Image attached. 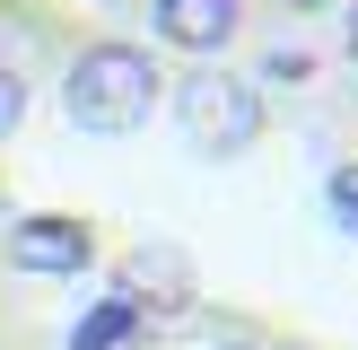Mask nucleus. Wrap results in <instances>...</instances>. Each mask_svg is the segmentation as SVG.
<instances>
[{"mask_svg":"<svg viewBox=\"0 0 358 350\" xmlns=\"http://www.w3.org/2000/svg\"><path fill=\"white\" fill-rule=\"evenodd\" d=\"M175 132L192 158H245L262 140V97L236 70H184L175 79Z\"/></svg>","mask_w":358,"mask_h":350,"instance_id":"f03ea898","label":"nucleus"},{"mask_svg":"<svg viewBox=\"0 0 358 350\" xmlns=\"http://www.w3.org/2000/svg\"><path fill=\"white\" fill-rule=\"evenodd\" d=\"M17 122H27V79H17V70L0 62V140H9Z\"/></svg>","mask_w":358,"mask_h":350,"instance_id":"1a4fd4ad","label":"nucleus"},{"mask_svg":"<svg viewBox=\"0 0 358 350\" xmlns=\"http://www.w3.org/2000/svg\"><path fill=\"white\" fill-rule=\"evenodd\" d=\"M9 262L35 272V280H79L96 262V237H87V219H17L9 227Z\"/></svg>","mask_w":358,"mask_h":350,"instance_id":"7ed1b4c3","label":"nucleus"},{"mask_svg":"<svg viewBox=\"0 0 358 350\" xmlns=\"http://www.w3.org/2000/svg\"><path fill=\"white\" fill-rule=\"evenodd\" d=\"M350 62H358V0H350Z\"/></svg>","mask_w":358,"mask_h":350,"instance_id":"9d476101","label":"nucleus"},{"mask_svg":"<svg viewBox=\"0 0 358 350\" xmlns=\"http://www.w3.org/2000/svg\"><path fill=\"white\" fill-rule=\"evenodd\" d=\"M262 79H271V88H306V79H315V62H306L297 44H271V52H262Z\"/></svg>","mask_w":358,"mask_h":350,"instance_id":"6e6552de","label":"nucleus"},{"mask_svg":"<svg viewBox=\"0 0 358 350\" xmlns=\"http://www.w3.org/2000/svg\"><path fill=\"white\" fill-rule=\"evenodd\" d=\"M289 9H332V0H289Z\"/></svg>","mask_w":358,"mask_h":350,"instance_id":"9b49d317","label":"nucleus"},{"mask_svg":"<svg viewBox=\"0 0 358 350\" xmlns=\"http://www.w3.org/2000/svg\"><path fill=\"white\" fill-rule=\"evenodd\" d=\"M324 202H332V227H341V237H358V167H332Z\"/></svg>","mask_w":358,"mask_h":350,"instance_id":"0eeeda50","label":"nucleus"},{"mask_svg":"<svg viewBox=\"0 0 358 350\" xmlns=\"http://www.w3.org/2000/svg\"><path fill=\"white\" fill-rule=\"evenodd\" d=\"M131 324H140V315H131V307H122V298H114V307H96V315H87V324H79V332H70V350H114V342H122V332H131Z\"/></svg>","mask_w":358,"mask_h":350,"instance_id":"423d86ee","label":"nucleus"},{"mask_svg":"<svg viewBox=\"0 0 358 350\" xmlns=\"http://www.w3.org/2000/svg\"><path fill=\"white\" fill-rule=\"evenodd\" d=\"M122 307H149V315H184L192 307V254L184 245H131L122 262Z\"/></svg>","mask_w":358,"mask_h":350,"instance_id":"20e7f679","label":"nucleus"},{"mask_svg":"<svg viewBox=\"0 0 358 350\" xmlns=\"http://www.w3.org/2000/svg\"><path fill=\"white\" fill-rule=\"evenodd\" d=\"M236 27H245V0H157V35H166L175 52H201V62Z\"/></svg>","mask_w":358,"mask_h":350,"instance_id":"39448f33","label":"nucleus"},{"mask_svg":"<svg viewBox=\"0 0 358 350\" xmlns=\"http://www.w3.org/2000/svg\"><path fill=\"white\" fill-rule=\"evenodd\" d=\"M62 114L96 140H122L157 114V62L140 44H87L79 62L62 70Z\"/></svg>","mask_w":358,"mask_h":350,"instance_id":"f257e3e1","label":"nucleus"}]
</instances>
